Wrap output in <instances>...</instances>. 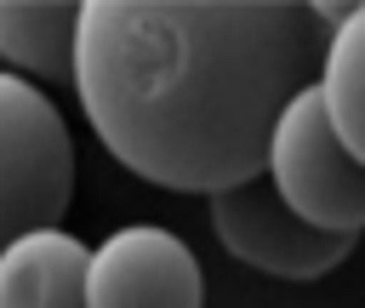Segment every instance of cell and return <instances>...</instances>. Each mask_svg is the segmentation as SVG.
I'll return each instance as SVG.
<instances>
[{"instance_id": "1", "label": "cell", "mask_w": 365, "mask_h": 308, "mask_svg": "<svg viewBox=\"0 0 365 308\" xmlns=\"http://www.w3.org/2000/svg\"><path fill=\"white\" fill-rule=\"evenodd\" d=\"M325 46L314 0H86L74 97L125 171L211 200L268 171Z\"/></svg>"}, {"instance_id": "2", "label": "cell", "mask_w": 365, "mask_h": 308, "mask_svg": "<svg viewBox=\"0 0 365 308\" xmlns=\"http://www.w3.org/2000/svg\"><path fill=\"white\" fill-rule=\"evenodd\" d=\"M74 200V137L63 108L23 74L0 68V251L23 234L63 228Z\"/></svg>"}, {"instance_id": "3", "label": "cell", "mask_w": 365, "mask_h": 308, "mask_svg": "<svg viewBox=\"0 0 365 308\" xmlns=\"http://www.w3.org/2000/svg\"><path fill=\"white\" fill-rule=\"evenodd\" d=\"M268 183L314 228L365 234V160H354V148L336 137L319 80L285 103L268 143Z\"/></svg>"}, {"instance_id": "4", "label": "cell", "mask_w": 365, "mask_h": 308, "mask_svg": "<svg viewBox=\"0 0 365 308\" xmlns=\"http://www.w3.org/2000/svg\"><path fill=\"white\" fill-rule=\"evenodd\" d=\"M211 234L222 240L228 257H240L245 268L274 274V279H319L359 245V234H331V228H314L308 217H297L285 205V194L268 183V171L240 188L211 194Z\"/></svg>"}, {"instance_id": "5", "label": "cell", "mask_w": 365, "mask_h": 308, "mask_svg": "<svg viewBox=\"0 0 365 308\" xmlns=\"http://www.w3.org/2000/svg\"><path fill=\"white\" fill-rule=\"evenodd\" d=\"M86 308H205L200 257L160 222H125L91 245Z\"/></svg>"}, {"instance_id": "6", "label": "cell", "mask_w": 365, "mask_h": 308, "mask_svg": "<svg viewBox=\"0 0 365 308\" xmlns=\"http://www.w3.org/2000/svg\"><path fill=\"white\" fill-rule=\"evenodd\" d=\"M91 245L68 228L23 234L0 251V308H86Z\"/></svg>"}, {"instance_id": "7", "label": "cell", "mask_w": 365, "mask_h": 308, "mask_svg": "<svg viewBox=\"0 0 365 308\" xmlns=\"http://www.w3.org/2000/svg\"><path fill=\"white\" fill-rule=\"evenodd\" d=\"M86 0H0V63L23 80L74 86Z\"/></svg>"}, {"instance_id": "8", "label": "cell", "mask_w": 365, "mask_h": 308, "mask_svg": "<svg viewBox=\"0 0 365 308\" xmlns=\"http://www.w3.org/2000/svg\"><path fill=\"white\" fill-rule=\"evenodd\" d=\"M319 91H325V108H331L336 137L354 148V160H365V0L331 29Z\"/></svg>"}]
</instances>
